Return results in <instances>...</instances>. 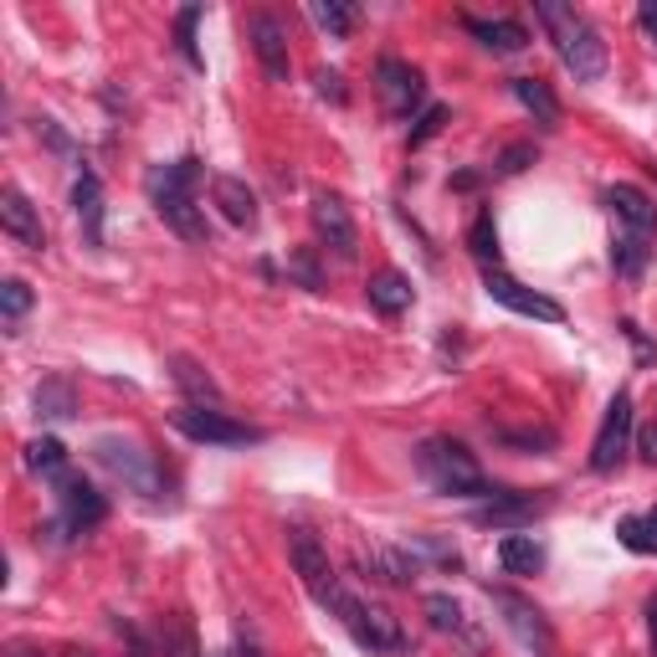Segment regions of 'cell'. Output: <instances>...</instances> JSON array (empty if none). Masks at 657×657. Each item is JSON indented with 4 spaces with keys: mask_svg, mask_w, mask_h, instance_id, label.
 I'll return each instance as SVG.
<instances>
[{
    "mask_svg": "<svg viewBox=\"0 0 657 657\" xmlns=\"http://www.w3.org/2000/svg\"><path fill=\"white\" fill-rule=\"evenodd\" d=\"M535 15H539V26L550 31L560 62H566L581 83H596V77L606 73V42H601V31L591 26L575 6H566V0H539Z\"/></svg>",
    "mask_w": 657,
    "mask_h": 657,
    "instance_id": "cell-1",
    "label": "cell"
},
{
    "mask_svg": "<svg viewBox=\"0 0 657 657\" xmlns=\"http://www.w3.org/2000/svg\"><path fill=\"white\" fill-rule=\"evenodd\" d=\"M417 473L432 483L442 498H483V504H488L493 493H498L488 478H483L478 457H473L463 442H452V437H427V442H421Z\"/></svg>",
    "mask_w": 657,
    "mask_h": 657,
    "instance_id": "cell-2",
    "label": "cell"
},
{
    "mask_svg": "<svg viewBox=\"0 0 657 657\" xmlns=\"http://www.w3.org/2000/svg\"><path fill=\"white\" fill-rule=\"evenodd\" d=\"M195 180H201V160L185 154V160L164 164L150 175V191H154V211H160V222L185 241H206V216L195 206Z\"/></svg>",
    "mask_w": 657,
    "mask_h": 657,
    "instance_id": "cell-3",
    "label": "cell"
},
{
    "mask_svg": "<svg viewBox=\"0 0 657 657\" xmlns=\"http://www.w3.org/2000/svg\"><path fill=\"white\" fill-rule=\"evenodd\" d=\"M288 560H293V570H299V581L309 585V596L324 606V612H334L344 596L340 575H334V566H328V550L319 545V535H309V529H288Z\"/></svg>",
    "mask_w": 657,
    "mask_h": 657,
    "instance_id": "cell-4",
    "label": "cell"
},
{
    "mask_svg": "<svg viewBox=\"0 0 657 657\" xmlns=\"http://www.w3.org/2000/svg\"><path fill=\"white\" fill-rule=\"evenodd\" d=\"M170 427L191 442H206V448H247V442H262L257 427L247 421H231L226 411H211V406H180L170 411Z\"/></svg>",
    "mask_w": 657,
    "mask_h": 657,
    "instance_id": "cell-5",
    "label": "cell"
},
{
    "mask_svg": "<svg viewBox=\"0 0 657 657\" xmlns=\"http://www.w3.org/2000/svg\"><path fill=\"white\" fill-rule=\"evenodd\" d=\"M334 616L349 627V637H355L359 647H370V653H401V622H396L386 606L359 601V596H349V591H344L340 606H334Z\"/></svg>",
    "mask_w": 657,
    "mask_h": 657,
    "instance_id": "cell-6",
    "label": "cell"
},
{
    "mask_svg": "<svg viewBox=\"0 0 657 657\" xmlns=\"http://www.w3.org/2000/svg\"><path fill=\"white\" fill-rule=\"evenodd\" d=\"M488 596H493V606L504 612V627L514 632V643L524 647V653H535V657H554V627L545 622V612H539L529 596H519V591H493L488 585Z\"/></svg>",
    "mask_w": 657,
    "mask_h": 657,
    "instance_id": "cell-7",
    "label": "cell"
},
{
    "mask_svg": "<svg viewBox=\"0 0 657 657\" xmlns=\"http://www.w3.org/2000/svg\"><path fill=\"white\" fill-rule=\"evenodd\" d=\"M632 437H637V411H632L627 390H616L612 401H606V417H601L596 442H591V467H596V473H616L622 457L632 452Z\"/></svg>",
    "mask_w": 657,
    "mask_h": 657,
    "instance_id": "cell-8",
    "label": "cell"
},
{
    "mask_svg": "<svg viewBox=\"0 0 657 657\" xmlns=\"http://www.w3.org/2000/svg\"><path fill=\"white\" fill-rule=\"evenodd\" d=\"M93 457L114 473V478H123L134 493H144V498H160V467H154V457L139 442H123V437H98L93 442Z\"/></svg>",
    "mask_w": 657,
    "mask_h": 657,
    "instance_id": "cell-9",
    "label": "cell"
},
{
    "mask_svg": "<svg viewBox=\"0 0 657 657\" xmlns=\"http://www.w3.org/2000/svg\"><path fill=\"white\" fill-rule=\"evenodd\" d=\"M375 88H380V104H386L390 119H411V114L421 108V98H427L421 73L411 67V62H401V57H380V62H375Z\"/></svg>",
    "mask_w": 657,
    "mask_h": 657,
    "instance_id": "cell-10",
    "label": "cell"
},
{
    "mask_svg": "<svg viewBox=\"0 0 657 657\" xmlns=\"http://www.w3.org/2000/svg\"><path fill=\"white\" fill-rule=\"evenodd\" d=\"M483 288H488L493 303H504V309H514V314H524V319H539V324H560V319H566L560 303L545 299V293H535V288L514 283L504 268H483Z\"/></svg>",
    "mask_w": 657,
    "mask_h": 657,
    "instance_id": "cell-11",
    "label": "cell"
},
{
    "mask_svg": "<svg viewBox=\"0 0 657 657\" xmlns=\"http://www.w3.org/2000/svg\"><path fill=\"white\" fill-rule=\"evenodd\" d=\"M314 231L340 262H355L359 231H355V216H349V206H344L340 195H328V191L314 195Z\"/></svg>",
    "mask_w": 657,
    "mask_h": 657,
    "instance_id": "cell-12",
    "label": "cell"
},
{
    "mask_svg": "<svg viewBox=\"0 0 657 657\" xmlns=\"http://www.w3.org/2000/svg\"><path fill=\"white\" fill-rule=\"evenodd\" d=\"M57 498H62V519H67V529H93V524H104L108 504H104V493L93 488V483H83L77 473H62L57 478Z\"/></svg>",
    "mask_w": 657,
    "mask_h": 657,
    "instance_id": "cell-13",
    "label": "cell"
},
{
    "mask_svg": "<svg viewBox=\"0 0 657 657\" xmlns=\"http://www.w3.org/2000/svg\"><path fill=\"white\" fill-rule=\"evenodd\" d=\"M0 226H6V237H15L26 252H42V247H46L42 216H36V206H31V201L15 191V185H6V191H0Z\"/></svg>",
    "mask_w": 657,
    "mask_h": 657,
    "instance_id": "cell-14",
    "label": "cell"
},
{
    "mask_svg": "<svg viewBox=\"0 0 657 657\" xmlns=\"http://www.w3.org/2000/svg\"><path fill=\"white\" fill-rule=\"evenodd\" d=\"M252 52L257 62H262V73H268V83H288V67H293V57H288V31L278 15H252Z\"/></svg>",
    "mask_w": 657,
    "mask_h": 657,
    "instance_id": "cell-15",
    "label": "cell"
},
{
    "mask_svg": "<svg viewBox=\"0 0 657 657\" xmlns=\"http://www.w3.org/2000/svg\"><path fill=\"white\" fill-rule=\"evenodd\" d=\"M545 508H550V498H535V493H493L488 504L473 508V519L493 524V529H519V524H529Z\"/></svg>",
    "mask_w": 657,
    "mask_h": 657,
    "instance_id": "cell-16",
    "label": "cell"
},
{
    "mask_svg": "<svg viewBox=\"0 0 657 657\" xmlns=\"http://www.w3.org/2000/svg\"><path fill=\"white\" fill-rule=\"evenodd\" d=\"M606 206H612V216H616L622 231H637V237H653V231H657L653 195L637 191V185H612V191H606Z\"/></svg>",
    "mask_w": 657,
    "mask_h": 657,
    "instance_id": "cell-17",
    "label": "cell"
},
{
    "mask_svg": "<svg viewBox=\"0 0 657 657\" xmlns=\"http://www.w3.org/2000/svg\"><path fill=\"white\" fill-rule=\"evenodd\" d=\"M211 201L222 206V216H226L231 226H247V231L257 226V195L247 191V180L216 175V180H211Z\"/></svg>",
    "mask_w": 657,
    "mask_h": 657,
    "instance_id": "cell-18",
    "label": "cell"
},
{
    "mask_svg": "<svg viewBox=\"0 0 657 657\" xmlns=\"http://www.w3.org/2000/svg\"><path fill=\"white\" fill-rule=\"evenodd\" d=\"M73 211H77V222H83V237H88V247H104V185H98V175H93V170H83V175H77Z\"/></svg>",
    "mask_w": 657,
    "mask_h": 657,
    "instance_id": "cell-19",
    "label": "cell"
},
{
    "mask_svg": "<svg viewBox=\"0 0 657 657\" xmlns=\"http://www.w3.org/2000/svg\"><path fill=\"white\" fill-rule=\"evenodd\" d=\"M365 299H370L375 314H386V319L406 314V309H411V278H406V272H396V268L375 272L370 283H365Z\"/></svg>",
    "mask_w": 657,
    "mask_h": 657,
    "instance_id": "cell-20",
    "label": "cell"
},
{
    "mask_svg": "<svg viewBox=\"0 0 657 657\" xmlns=\"http://www.w3.org/2000/svg\"><path fill=\"white\" fill-rule=\"evenodd\" d=\"M473 36H478L488 52H524L529 46V31L519 26V21H508V15H493V21H483V15H467L463 21Z\"/></svg>",
    "mask_w": 657,
    "mask_h": 657,
    "instance_id": "cell-21",
    "label": "cell"
},
{
    "mask_svg": "<svg viewBox=\"0 0 657 657\" xmlns=\"http://www.w3.org/2000/svg\"><path fill=\"white\" fill-rule=\"evenodd\" d=\"M170 375H175V386L191 396V406H211V411H222V390H216V380H211V375L201 370L191 355L170 359Z\"/></svg>",
    "mask_w": 657,
    "mask_h": 657,
    "instance_id": "cell-22",
    "label": "cell"
},
{
    "mask_svg": "<svg viewBox=\"0 0 657 657\" xmlns=\"http://www.w3.org/2000/svg\"><path fill=\"white\" fill-rule=\"evenodd\" d=\"M498 566L508 575H539L545 570V545L535 535H504L498 539Z\"/></svg>",
    "mask_w": 657,
    "mask_h": 657,
    "instance_id": "cell-23",
    "label": "cell"
},
{
    "mask_svg": "<svg viewBox=\"0 0 657 657\" xmlns=\"http://www.w3.org/2000/svg\"><path fill=\"white\" fill-rule=\"evenodd\" d=\"M514 98L535 114L539 129H554V123H560V98L550 93V83H539V77H514Z\"/></svg>",
    "mask_w": 657,
    "mask_h": 657,
    "instance_id": "cell-24",
    "label": "cell"
},
{
    "mask_svg": "<svg viewBox=\"0 0 657 657\" xmlns=\"http://www.w3.org/2000/svg\"><path fill=\"white\" fill-rule=\"evenodd\" d=\"M73 411H77V390H73V380H67V375H52V380H42V386H36V417L67 421Z\"/></svg>",
    "mask_w": 657,
    "mask_h": 657,
    "instance_id": "cell-25",
    "label": "cell"
},
{
    "mask_svg": "<svg viewBox=\"0 0 657 657\" xmlns=\"http://www.w3.org/2000/svg\"><path fill=\"white\" fill-rule=\"evenodd\" d=\"M647 257H653L647 237H637V231H622V226H616V237H612V268L622 272V278H643Z\"/></svg>",
    "mask_w": 657,
    "mask_h": 657,
    "instance_id": "cell-26",
    "label": "cell"
},
{
    "mask_svg": "<svg viewBox=\"0 0 657 657\" xmlns=\"http://www.w3.org/2000/svg\"><path fill=\"white\" fill-rule=\"evenodd\" d=\"M309 15H314V21L328 31V36H334V42H344V36L355 31V21H359V11L349 6V0H314V6H309Z\"/></svg>",
    "mask_w": 657,
    "mask_h": 657,
    "instance_id": "cell-27",
    "label": "cell"
},
{
    "mask_svg": "<svg viewBox=\"0 0 657 657\" xmlns=\"http://www.w3.org/2000/svg\"><path fill=\"white\" fill-rule=\"evenodd\" d=\"M26 467L42 473V478H62L67 473V448L57 437H36V442H26Z\"/></svg>",
    "mask_w": 657,
    "mask_h": 657,
    "instance_id": "cell-28",
    "label": "cell"
},
{
    "mask_svg": "<svg viewBox=\"0 0 657 657\" xmlns=\"http://www.w3.org/2000/svg\"><path fill=\"white\" fill-rule=\"evenodd\" d=\"M467 252L478 257L483 268H498V226H493V211L473 216V226H467Z\"/></svg>",
    "mask_w": 657,
    "mask_h": 657,
    "instance_id": "cell-29",
    "label": "cell"
},
{
    "mask_svg": "<svg viewBox=\"0 0 657 657\" xmlns=\"http://www.w3.org/2000/svg\"><path fill=\"white\" fill-rule=\"evenodd\" d=\"M370 570L390 585H411L417 581V554L411 550H375L370 554Z\"/></svg>",
    "mask_w": 657,
    "mask_h": 657,
    "instance_id": "cell-30",
    "label": "cell"
},
{
    "mask_svg": "<svg viewBox=\"0 0 657 657\" xmlns=\"http://www.w3.org/2000/svg\"><path fill=\"white\" fill-rule=\"evenodd\" d=\"M160 653L164 657H201L191 627H185V616H164L160 622Z\"/></svg>",
    "mask_w": 657,
    "mask_h": 657,
    "instance_id": "cell-31",
    "label": "cell"
},
{
    "mask_svg": "<svg viewBox=\"0 0 657 657\" xmlns=\"http://www.w3.org/2000/svg\"><path fill=\"white\" fill-rule=\"evenodd\" d=\"M421 612H427V622H432L437 632H467L463 606H457L452 596H442V591H432V596L421 601Z\"/></svg>",
    "mask_w": 657,
    "mask_h": 657,
    "instance_id": "cell-32",
    "label": "cell"
},
{
    "mask_svg": "<svg viewBox=\"0 0 657 657\" xmlns=\"http://www.w3.org/2000/svg\"><path fill=\"white\" fill-rule=\"evenodd\" d=\"M616 539H622L632 554H657V529H653V519H637V514H627V519L616 524Z\"/></svg>",
    "mask_w": 657,
    "mask_h": 657,
    "instance_id": "cell-33",
    "label": "cell"
},
{
    "mask_svg": "<svg viewBox=\"0 0 657 657\" xmlns=\"http://www.w3.org/2000/svg\"><path fill=\"white\" fill-rule=\"evenodd\" d=\"M288 278H299L309 293H324V272H319V252H314V247L288 252Z\"/></svg>",
    "mask_w": 657,
    "mask_h": 657,
    "instance_id": "cell-34",
    "label": "cell"
},
{
    "mask_svg": "<svg viewBox=\"0 0 657 657\" xmlns=\"http://www.w3.org/2000/svg\"><path fill=\"white\" fill-rule=\"evenodd\" d=\"M26 309H31V288L21 283V278H6V283H0V314H6V324L26 319Z\"/></svg>",
    "mask_w": 657,
    "mask_h": 657,
    "instance_id": "cell-35",
    "label": "cell"
},
{
    "mask_svg": "<svg viewBox=\"0 0 657 657\" xmlns=\"http://www.w3.org/2000/svg\"><path fill=\"white\" fill-rule=\"evenodd\" d=\"M195 21H201V6H185V11L175 15V42H180V52H185V62L201 67V52H195Z\"/></svg>",
    "mask_w": 657,
    "mask_h": 657,
    "instance_id": "cell-36",
    "label": "cell"
},
{
    "mask_svg": "<svg viewBox=\"0 0 657 657\" xmlns=\"http://www.w3.org/2000/svg\"><path fill=\"white\" fill-rule=\"evenodd\" d=\"M442 123H448V108H442V104L421 108V119H417V129L406 134V144H411V150H421V144H427V139H432L437 129H442Z\"/></svg>",
    "mask_w": 657,
    "mask_h": 657,
    "instance_id": "cell-37",
    "label": "cell"
},
{
    "mask_svg": "<svg viewBox=\"0 0 657 657\" xmlns=\"http://www.w3.org/2000/svg\"><path fill=\"white\" fill-rule=\"evenodd\" d=\"M529 164H535V144H508V150L498 154V170H504V175H519Z\"/></svg>",
    "mask_w": 657,
    "mask_h": 657,
    "instance_id": "cell-38",
    "label": "cell"
},
{
    "mask_svg": "<svg viewBox=\"0 0 657 657\" xmlns=\"http://www.w3.org/2000/svg\"><path fill=\"white\" fill-rule=\"evenodd\" d=\"M498 442H508V448H554V432H545V427H539V432H504V427H498Z\"/></svg>",
    "mask_w": 657,
    "mask_h": 657,
    "instance_id": "cell-39",
    "label": "cell"
},
{
    "mask_svg": "<svg viewBox=\"0 0 657 657\" xmlns=\"http://www.w3.org/2000/svg\"><path fill=\"white\" fill-rule=\"evenodd\" d=\"M417 550H427L437 560V566H448V570H457L463 566V554L452 550V545H442V539H417Z\"/></svg>",
    "mask_w": 657,
    "mask_h": 657,
    "instance_id": "cell-40",
    "label": "cell"
},
{
    "mask_svg": "<svg viewBox=\"0 0 657 657\" xmlns=\"http://www.w3.org/2000/svg\"><path fill=\"white\" fill-rule=\"evenodd\" d=\"M622 334H627V340H632V349H637V359H643V365H647V359H657V344H647V340H643V328L632 324V319H627V324H622Z\"/></svg>",
    "mask_w": 657,
    "mask_h": 657,
    "instance_id": "cell-41",
    "label": "cell"
},
{
    "mask_svg": "<svg viewBox=\"0 0 657 657\" xmlns=\"http://www.w3.org/2000/svg\"><path fill=\"white\" fill-rule=\"evenodd\" d=\"M632 442H637V457H643V463H657V421L653 427H643Z\"/></svg>",
    "mask_w": 657,
    "mask_h": 657,
    "instance_id": "cell-42",
    "label": "cell"
},
{
    "mask_svg": "<svg viewBox=\"0 0 657 657\" xmlns=\"http://www.w3.org/2000/svg\"><path fill=\"white\" fill-rule=\"evenodd\" d=\"M319 93H324V98H334V104H344V77L340 73H319Z\"/></svg>",
    "mask_w": 657,
    "mask_h": 657,
    "instance_id": "cell-43",
    "label": "cell"
},
{
    "mask_svg": "<svg viewBox=\"0 0 657 657\" xmlns=\"http://www.w3.org/2000/svg\"><path fill=\"white\" fill-rule=\"evenodd\" d=\"M637 21H643V31L657 42V0H643V11H637Z\"/></svg>",
    "mask_w": 657,
    "mask_h": 657,
    "instance_id": "cell-44",
    "label": "cell"
},
{
    "mask_svg": "<svg viewBox=\"0 0 657 657\" xmlns=\"http://www.w3.org/2000/svg\"><path fill=\"white\" fill-rule=\"evenodd\" d=\"M211 657H262V653H257L252 643H237V647H231V653H211Z\"/></svg>",
    "mask_w": 657,
    "mask_h": 657,
    "instance_id": "cell-45",
    "label": "cell"
},
{
    "mask_svg": "<svg viewBox=\"0 0 657 657\" xmlns=\"http://www.w3.org/2000/svg\"><path fill=\"white\" fill-rule=\"evenodd\" d=\"M647 627H653V657H657V596L647 601Z\"/></svg>",
    "mask_w": 657,
    "mask_h": 657,
    "instance_id": "cell-46",
    "label": "cell"
},
{
    "mask_svg": "<svg viewBox=\"0 0 657 657\" xmlns=\"http://www.w3.org/2000/svg\"><path fill=\"white\" fill-rule=\"evenodd\" d=\"M11 657H42V653H36V647H26V643H15V647H11Z\"/></svg>",
    "mask_w": 657,
    "mask_h": 657,
    "instance_id": "cell-47",
    "label": "cell"
},
{
    "mask_svg": "<svg viewBox=\"0 0 657 657\" xmlns=\"http://www.w3.org/2000/svg\"><path fill=\"white\" fill-rule=\"evenodd\" d=\"M647 519H653V529H657V508H653V514H647Z\"/></svg>",
    "mask_w": 657,
    "mask_h": 657,
    "instance_id": "cell-48",
    "label": "cell"
},
{
    "mask_svg": "<svg viewBox=\"0 0 657 657\" xmlns=\"http://www.w3.org/2000/svg\"><path fill=\"white\" fill-rule=\"evenodd\" d=\"M647 170H653V175H657V164H647Z\"/></svg>",
    "mask_w": 657,
    "mask_h": 657,
    "instance_id": "cell-49",
    "label": "cell"
}]
</instances>
